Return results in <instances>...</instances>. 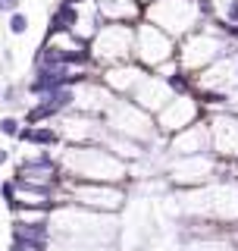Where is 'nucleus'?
<instances>
[{
    "label": "nucleus",
    "instance_id": "obj_9",
    "mask_svg": "<svg viewBox=\"0 0 238 251\" xmlns=\"http://www.w3.org/2000/svg\"><path fill=\"white\" fill-rule=\"evenodd\" d=\"M19 129H22V120H19V116H3V120H0V135L16 138V135H19Z\"/></svg>",
    "mask_w": 238,
    "mask_h": 251
},
{
    "label": "nucleus",
    "instance_id": "obj_5",
    "mask_svg": "<svg viewBox=\"0 0 238 251\" xmlns=\"http://www.w3.org/2000/svg\"><path fill=\"white\" fill-rule=\"evenodd\" d=\"M75 25H78V6L60 0V3L53 6V13H50L44 41H50V38H57V35H75Z\"/></svg>",
    "mask_w": 238,
    "mask_h": 251
},
{
    "label": "nucleus",
    "instance_id": "obj_6",
    "mask_svg": "<svg viewBox=\"0 0 238 251\" xmlns=\"http://www.w3.org/2000/svg\"><path fill=\"white\" fill-rule=\"evenodd\" d=\"M25 94H28V85L10 82V85H3V100H0V104H3V107H19Z\"/></svg>",
    "mask_w": 238,
    "mask_h": 251
},
{
    "label": "nucleus",
    "instance_id": "obj_10",
    "mask_svg": "<svg viewBox=\"0 0 238 251\" xmlns=\"http://www.w3.org/2000/svg\"><path fill=\"white\" fill-rule=\"evenodd\" d=\"M19 3H22V0H0V13H6V16H10V13L19 10Z\"/></svg>",
    "mask_w": 238,
    "mask_h": 251
},
{
    "label": "nucleus",
    "instance_id": "obj_1",
    "mask_svg": "<svg viewBox=\"0 0 238 251\" xmlns=\"http://www.w3.org/2000/svg\"><path fill=\"white\" fill-rule=\"evenodd\" d=\"M63 160V179H85V182H125L129 167L116 151H110L107 145L88 141V145H72L66 154H60Z\"/></svg>",
    "mask_w": 238,
    "mask_h": 251
},
{
    "label": "nucleus",
    "instance_id": "obj_4",
    "mask_svg": "<svg viewBox=\"0 0 238 251\" xmlns=\"http://www.w3.org/2000/svg\"><path fill=\"white\" fill-rule=\"evenodd\" d=\"M204 116H207V110H204V104L194 98V94H172V98L166 100V107L154 116V120H157L160 135L169 138V135H176V132H182L185 126L204 120Z\"/></svg>",
    "mask_w": 238,
    "mask_h": 251
},
{
    "label": "nucleus",
    "instance_id": "obj_3",
    "mask_svg": "<svg viewBox=\"0 0 238 251\" xmlns=\"http://www.w3.org/2000/svg\"><path fill=\"white\" fill-rule=\"evenodd\" d=\"M94 60L116 66L135 60V25L132 22H104V28L91 38Z\"/></svg>",
    "mask_w": 238,
    "mask_h": 251
},
{
    "label": "nucleus",
    "instance_id": "obj_12",
    "mask_svg": "<svg viewBox=\"0 0 238 251\" xmlns=\"http://www.w3.org/2000/svg\"><path fill=\"white\" fill-rule=\"evenodd\" d=\"M0 100H3V85H0Z\"/></svg>",
    "mask_w": 238,
    "mask_h": 251
},
{
    "label": "nucleus",
    "instance_id": "obj_2",
    "mask_svg": "<svg viewBox=\"0 0 238 251\" xmlns=\"http://www.w3.org/2000/svg\"><path fill=\"white\" fill-rule=\"evenodd\" d=\"M144 16L163 31H169L176 41H182L188 31L207 22L204 13L197 10V0H150L144 6Z\"/></svg>",
    "mask_w": 238,
    "mask_h": 251
},
{
    "label": "nucleus",
    "instance_id": "obj_8",
    "mask_svg": "<svg viewBox=\"0 0 238 251\" xmlns=\"http://www.w3.org/2000/svg\"><path fill=\"white\" fill-rule=\"evenodd\" d=\"M6 28H10V35H25V31H28V16L22 13V10L10 13V19H6Z\"/></svg>",
    "mask_w": 238,
    "mask_h": 251
},
{
    "label": "nucleus",
    "instance_id": "obj_7",
    "mask_svg": "<svg viewBox=\"0 0 238 251\" xmlns=\"http://www.w3.org/2000/svg\"><path fill=\"white\" fill-rule=\"evenodd\" d=\"M0 198H3L6 210L16 214L19 210V192H16V179H6V182H0Z\"/></svg>",
    "mask_w": 238,
    "mask_h": 251
},
{
    "label": "nucleus",
    "instance_id": "obj_11",
    "mask_svg": "<svg viewBox=\"0 0 238 251\" xmlns=\"http://www.w3.org/2000/svg\"><path fill=\"white\" fill-rule=\"evenodd\" d=\"M6 160H10V151H6V148H0V167H3Z\"/></svg>",
    "mask_w": 238,
    "mask_h": 251
}]
</instances>
